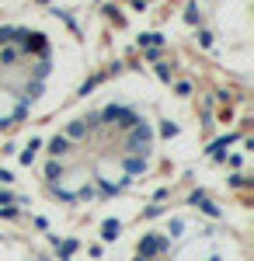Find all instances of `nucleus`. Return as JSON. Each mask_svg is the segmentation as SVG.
I'll list each match as a JSON object with an SVG mask.
<instances>
[{"instance_id": "20e7f679", "label": "nucleus", "mask_w": 254, "mask_h": 261, "mask_svg": "<svg viewBox=\"0 0 254 261\" xmlns=\"http://www.w3.org/2000/svg\"><path fill=\"white\" fill-rule=\"evenodd\" d=\"M206 28L219 66L247 81L251 77V0H213Z\"/></svg>"}, {"instance_id": "7ed1b4c3", "label": "nucleus", "mask_w": 254, "mask_h": 261, "mask_svg": "<svg viewBox=\"0 0 254 261\" xmlns=\"http://www.w3.org/2000/svg\"><path fill=\"white\" fill-rule=\"evenodd\" d=\"M112 261H247V223L209 202L150 209L115 233Z\"/></svg>"}, {"instance_id": "f257e3e1", "label": "nucleus", "mask_w": 254, "mask_h": 261, "mask_svg": "<svg viewBox=\"0 0 254 261\" xmlns=\"http://www.w3.org/2000/svg\"><path fill=\"white\" fill-rule=\"evenodd\" d=\"M198 153L195 101L157 70L129 66L24 136L18 185L42 223L118 230L185 178Z\"/></svg>"}, {"instance_id": "423d86ee", "label": "nucleus", "mask_w": 254, "mask_h": 261, "mask_svg": "<svg viewBox=\"0 0 254 261\" xmlns=\"http://www.w3.org/2000/svg\"><path fill=\"white\" fill-rule=\"evenodd\" d=\"M24 4H32V0H0V14L4 11H14V7H24Z\"/></svg>"}, {"instance_id": "39448f33", "label": "nucleus", "mask_w": 254, "mask_h": 261, "mask_svg": "<svg viewBox=\"0 0 254 261\" xmlns=\"http://www.w3.org/2000/svg\"><path fill=\"white\" fill-rule=\"evenodd\" d=\"M0 261H35V258L21 254L18 244H11V241H4V237H0Z\"/></svg>"}, {"instance_id": "f03ea898", "label": "nucleus", "mask_w": 254, "mask_h": 261, "mask_svg": "<svg viewBox=\"0 0 254 261\" xmlns=\"http://www.w3.org/2000/svg\"><path fill=\"white\" fill-rule=\"evenodd\" d=\"M94 39L56 7L24 4L0 14V146L24 140L87 87Z\"/></svg>"}]
</instances>
